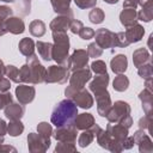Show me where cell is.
I'll list each match as a JSON object with an SVG mask.
<instances>
[{
    "label": "cell",
    "instance_id": "6125c7cd",
    "mask_svg": "<svg viewBox=\"0 0 153 153\" xmlns=\"http://www.w3.org/2000/svg\"><path fill=\"white\" fill-rule=\"evenodd\" d=\"M146 1H147V0H139V5H141V6H142V5H143Z\"/></svg>",
    "mask_w": 153,
    "mask_h": 153
},
{
    "label": "cell",
    "instance_id": "52a82bcc",
    "mask_svg": "<svg viewBox=\"0 0 153 153\" xmlns=\"http://www.w3.org/2000/svg\"><path fill=\"white\" fill-rule=\"evenodd\" d=\"M96 137H97V142H98V145L100 146V147H103V148H105V149H108V151H110V152H114V153H120V152H122L123 151V148H122V145L120 143V142H117V141H115L111 136H110V134L108 133V130L105 129H99V131L97 133V135H96Z\"/></svg>",
    "mask_w": 153,
    "mask_h": 153
},
{
    "label": "cell",
    "instance_id": "83f0119b",
    "mask_svg": "<svg viewBox=\"0 0 153 153\" xmlns=\"http://www.w3.org/2000/svg\"><path fill=\"white\" fill-rule=\"evenodd\" d=\"M148 62H152V59H151L149 51L146 48L142 47V48H139V49L134 50V53H133V63L136 68L145 65V63H148Z\"/></svg>",
    "mask_w": 153,
    "mask_h": 153
},
{
    "label": "cell",
    "instance_id": "603a6c76",
    "mask_svg": "<svg viewBox=\"0 0 153 153\" xmlns=\"http://www.w3.org/2000/svg\"><path fill=\"white\" fill-rule=\"evenodd\" d=\"M110 67L111 71L116 74H122L127 71L128 68V59L124 54H117L115 57L111 59L110 61Z\"/></svg>",
    "mask_w": 153,
    "mask_h": 153
},
{
    "label": "cell",
    "instance_id": "f6af8a7d",
    "mask_svg": "<svg viewBox=\"0 0 153 153\" xmlns=\"http://www.w3.org/2000/svg\"><path fill=\"white\" fill-rule=\"evenodd\" d=\"M75 5L81 8V10H86V8H92L96 6L97 0H74Z\"/></svg>",
    "mask_w": 153,
    "mask_h": 153
},
{
    "label": "cell",
    "instance_id": "d4e9b609",
    "mask_svg": "<svg viewBox=\"0 0 153 153\" xmlns=\"http://www.w3.org/2000/svg\"><path fill=\"white\" fill-rule=\"evenodd\" d=\"M120 22L124 27L137 24V12L134 8H123L120 13Z\"/></svg>",
    "mask_w": 153,
    "mask_h": 153
},
{
    "label": "cell",
    "instance_id": "b9f144b4",
    "mask_svg": "<svg viewBox=\"0 0 153 153\" xmlns=\"http://www.w3.org/2000/svg\"><path fill=\"white\" fill-rule=\"evenodd\" d=\"M129 44H130V43L128 42V39H127L124 32H117V33H115V47L126 48V47H128Z\"/></svg>",
    "mask_w": 153,
    "mask_h": 153
},
{
    "label": "cell",
    "instance_id": "11a10c76",
    "mask_svg": "<svg viewBox=\"0 0 153 153\" xmlns=\"http://www.w3.org/2000/svg\"><path fill=\"white\" fill-rule=\"evenodd\" d=\"M7 133V123L2 120V118H0V135H5Z\"/></svg>",
    "mask_w": 153,
    "mask_h": 153
},
{
    "label": "cell",
    "instance_id": "4dcf8cb0",
    "mask_svg": "<svg viewBox=\"0 0 153 153\" xmlns=\"http://www.w3.org/2000/svg\"><path fill=\"white\" fill-rule=\"evenodd\" d=\"M35 42L29 38V37H24L19 41V44H18V48H19V51L20 54H23L24 56H30L32 54H35Z\"/></svg>",
    "mask_w": 153,
    "mask_h": 153
},
{
    "label": "cell",
    "instance_id": "94428289",
    "mask_svg": "<svg viewBox=\"0 0 153 153\" xmlns=\"http://www.w3.org/2000/svg\"><path fill=\"white\" fill-rule=\"evenodd\" d=\"M4 141H5V139H4V136L2 135H0V146L4 143Z\"/></svg>",
    "mask_w": 153,
    "mask_h": 153
},
{
    "label": "cell",
    "instance_id": "ee69618b",
    "mask_svg": "<svg viewBox=\"0 0 153 153\" xmlns=\"http://www.w3.org/2000/svg\"><path fill=\"white\" fill-rule=\"evenodd\" d=\"M13 102V97L10 91L6 92H0V109H4L7 104Z\"/></svg>",
    "mask_w": 153,
    "mask_h": 153
},
{
    "label": "cell",
    "instance_id": "7a4b0ae2",
    "mask_svg": "<svg viewBox=\"0 0 153 153\" xmlns=\"http://www.w3.org/2000/svg\"><path fill=\"white\" fill-rule=\"evenodd\" d=\"M47 69L38 61V56L32 54L26 56V63H24L19 69L20 82L26 84H41L44 82Z\"/></svg>",
    "mask_w": 153,
    "mask_h": 153
},
{
    "label": "cell",
    "instance_id": "1f68e13d",
    "mask_svg": "<svg viewBox=\"0 0 153 153\" xmlns=\"http://www.w3.org/2000/svg\"><path fill=\"white\" fill-rule=\"evenodd\" d=\"M45 30H47V27H45L44 22L39 20V19L32 20L29 25V31L33 37H42L45 33Z\"/></svg>",
    "mask_w": 153,
    "mask_h": 153
},
{
    "label": "cell",
    "instance_id": "d6986e66",
    "mask_svg": "<svg viewBox=\"0 0 153 153\" xmlns=\"http://www.w3.org/2000/svg\"><path fill=\"white\" fill-rule=\"evenodd\" d=\"M109 81H110V78H109V74L108 73H104V74H97L90 82L88 87H90V91L93 92V94L105 90L109 85Z\"/></svg>",
    "mask_w": 153,
    "mask_h": 153
},
{
    "label": "cell",
    "instance_id": "f5cc1de1",
    "mask_svg": "<svg viewBox=\"0 0 153 153\" xmlns=\"http://www.w3.org/2000/svg\"><path fill=\"white\" fill-rule=\"evenodd\" d=\"M137 6H139V0H124V2H123V8H134V10H136Z\"/></svg>",
    "mask_w": 153,
    "mask_h": 153
},
{
    "label": "cell",
    "instance_id": "ac0fdd59",
    "mask_svg": "<svg viewBox=\"0 0 153 153\" xmlns=\"http://www.w3.org/2000/svg\"><path fill=\"white\" fill-rule=\"evenodd\" d=\"M99 129H100L99 124H96V123H94L91 128L82 130V133H81V134L79 135V137H78V143H79V146L82 147V148H85V147H87L90 143H92V141H93V139L96 137V135H97V133L99 131Z\"/></svg>",
    "mask_w": 153,
    "mask_h": 153
},
{
    "label": "cell",
    "instance_id": "7bdbcfd3",
    "mask_svg": "<svg viewBox=\"0 0 153 153\" xmlns=\"http://www.w3.org/2000/svg\"><path fill=\"white\" fill-rule=\"evenodd\" d=\"M17 7L18 12H20L23 16H27L31 8V0H20V2L17 4Z\"/></svg>",
    "mask_w": 153,
    "mask_h": 153
},
{
    "label": "cell",
    "instance_id": "484cf974",
    "mask_svg": "<svg viewBox=\"0 0 153 153\" xmlns=\"http://www.w3.org/2000/svg\"><path fill=\"white\" fill-rule=\"evenodd\" d=\"M139 98L142 103V109L146 114V116L152 117V108H153V92L143 88L140 93H139Z\"/></svg>",
    "mask_w": 153,
    "mask_h": 153
},
{
    "label": "cell",
    "instance_id": "f546056e",
    "mask_svg": "<svg viewBox=\"0 0 153 153\" xmlns=\"http://www.w3.org/2000/svg\"><path fill=\"white\" fill-rule=\"evenodd\" d=\"M36 48L38 50L39 56L44 60V61H51V53H53V44L49 42H42V41H37L36 43Z\"/></svg>",
    "mask_w": 153,
    "mask_h": 153
},
{
    "label": "cell",
    "instance_id": "d590c367",
    "mask_svg": "<svg viewBox=\"0 0 153 153\" xmlns=\"http://www.w3.org/2000/svg\"><path fill=\"white\" fill-rule=\"evenodd\" d=\"M37 133L44 137L45 140L50 141V136L53 134V128H51V124H49L48 122H39L38 126H37Z\"/></svg>",
    "mask_w": 153,
    "mask_h": 153
},
{
    "label": "cell",
    "instance_id": "ffe728a7",
    "mask_svg": "<svg viewBox=\"0 0 153 153\" xmlns=\"http://www.w3.org/2000/svg\"><path fill=\"white\" fill-rule=\"evenodd\" d=\"M72 17H68V16H62V14H59L57 17H55L51 22H50V30L51 32L54 31H61V32H67V30L69 29V24L72 22Z\"/></svg>",
    "mask_w": 153,
    "mask_h": 153
},
{
    "label": "cell",
    "instance_id": "7dc6e473",
    "mask_svg": "<svg viewBox=\"0 0 153 153\" xmlns=\"http://www.w3.org/2000/svg\"><path fill=\"white\" fill-rule=\"evenodd\" d=\"M82 39H91V38H93V36H94V30L93 29H91V27H82L81 30H80V32L78 33Z\"/></svg>",
    "mask_w": 153,
    "mask_h": 153
},
{
    "label": "cell",
    "instance_id": "836d02e7",
    "mask_svg": "<svg viewBox=\"0 0 153 153\" xmlns=\"http://www.w3.org/2000/svg\"><path fill=\"white\" fill-rule=\"evenodd\" d=\"M24 131V124L22 123L20 120H13L10 121L7 124V133L11 136H19Z\"/></svg>",
    "mask_w": 153,
    "mask_h": 153
},
{
    "label": "cell",
    "instance_id": "7402d4cb",
    "mask_svg": "<svg viewBox=\"0 0 153 153\" xmlns=\"http://www.w3.org/2000/svg\"><path fill=\"white\" fill-rule=\"evenodd\" d=\"M94 117L93 115L88 114V112H82V114H78L74 122H73V126L78 129V130H85V129H88L91 128L93 124H94Z\"/></svg>",
    "mask_w": 153,
    "mask_h": 153
},
{
    "label": "cell",
    "instance_id": "5bb4252c",
    "mask_svg": "<svg viewBox=\"0 0 153 153\" xmlns=\"http://www.w3.org/2000/svg\"><path fill=\"white\" fill-rule=\"evenodd\" d=\"M69 57H71V71L86 67L88 63V59H90L85 49H75Z\"/></svg>",
    "mask_w": 153,
    "mask_h": 153
},
{
    "label": "cell",
    "instance_id": "8d00e7d4",
    "mask_svg": "<svg viewBox=\"0 0 153 153\" xmlns=\"http://www.w3.org/2000/svg\"><path fill=\"white\" fill-rule=\"evenodd\" d=\"M5 75L12 80L16 84H20V79H19V69L13 66V65H7L5 66Z\"/></svg>",
    "mask_w": 153,
    "mask_h": 153
},
{
    "label": "cell",
    "instance_id": "f1b7e54d",
    "mask_svg": "<svg viewBox=\"0 0 153 153\" xmlns=\"http://www.w3.org/2000/svg\"><path fill=\"white\" fill-rule=\"evenodd\" d=\"M153 19V0H147L137 12V20L149 23Z\"/></svg>",
    "mask_w": 153,
    "mask_h": 153
},
{
    "label": "cell",
    "instance_id": "9a60e30c",
    "mask_svg": "<svg viewBox=\"0 0 153 153\" xmlns=\"http://www.w3.org/2000/svg\"><path fill=\"white\" fill-rule=\"evenodd\" d=\"M72 100L81 109H91L93 105V97L91 96L90 91L81 88L76 91V93L73 96Z\"/></svg>",
    "mask_w": 153,
    "mask_h": 153
},
{
    "label": "cell",
    "instance_id": "8fae6325",
    "mask_svg": "<svg viewBox=\"0 0 153 153\" xmlns=\"http://www.w3.org/2000/svg\"><path fill=\"white\" fill-rule=\"evenodd\" d=\"M96 96V102H97V111L98 115L102 117H106L112 103H111V98H110V93L109 91L105 88L98 93L94 94Z\"/></svg>",
    "mask_w": 153,
    "mask_h": 153
},
{
    "label": "cell",
    "instance_id": "db71d44e",
    "mask_svg": "<svg viewBox=\"0 0 153 153\" xmlns=\"http://www.w3.org/2000/svg\"><path fill=\"white\" fill-rule=\"evenodd\" d=\"M0 152H13V153H16L17 152V149L14 148V147H12V146H8V145H1L0 146Z\"/></svg>",
    "mask_w": 153,
    "mask_h": 153
},
{
    "label": "cell",
    "instance_id": "277c9868",
    "mask_svg": "<svg viewBox=\"0 0 153 153\" xmlns=\"http://www.w3.org/2000/svg\"><path fill=\"white\" fill-rule=\"evenodd\" d=\"M106 118L109 123H120L129 129L133 126V118L130 116V105L124 100H116L111 105Z\"/></svg>",
    "mask_w": 153,
    "mask_h": 153
},
{
    "label": "cell",
    "instance_id": "e575fe53",
    "mask_svg": "<svg viewBox=\"0 0 153 153\" xmlns=\"http://www.w3.org/2000/svg\"><path fill=\"white\" fill-rule=\"evenodd\" d=\"M104 18H105L104 11L102 8H99V7H93L90 11V13H88V19L93 24H100V23H103Z\"/></svg>",
    "mask_w": 153,
    "mask_h": 153
},
{
    "label": "cell",
    "instance_id": "680465c9",
    "mask_svg": "<svg viewBox=\"0 0 153 153\" xmlns=\"http://www.w3.org/2000/svg\"><path fill=\"white\" fill-rule=\"evenodd\" d=\"M145 86H146L145 88L152 91V79H147V80H145Z\"/></svg>",
    "mask_w": 153,
    "mask_h": 153
},
{
    "label": "cell",
    "instance_id": "9f6ffc18",
    "mask_svg": "<svg viewBox=\"0 0 153 153\" xmlns=\"http://www.w3.org/2000/svg\"><path fill=\"white\" fill-rule=\"evenodd\" d=\"M6 32H7V30H6V26H5V20L0 19V36H4Z\"/></svg>",
    "mask_w": 153,
    "mask_h": 153
},
{
    "label": "cell",
    "instance_id": "f907efd6",
    "mask_svg": "<svg viewBox=\"0 0 153 153\" xmlns=\"http://www.w3.org/2000/svg\"><path fill=\"white\" fill-rule=\"evenodd\" d=\"M11 88V82L8 78H2L0 79V92H6L10 91Z\"/></svg>",
    "mask_w": 153,
    "mask_h": 153
},
{
    "label": "cell",
    "instance_id": "2e32d148",
    "mask_svg": "<svg viewBox=\"0 0 153 153\" xmlns=\"http://www.w3.org/2000/svg\"><path fill=\"white\" fill-rule=\"evenodd\" d=\"M106 130H108V133L110 134V136H111L115 141L120 142L121 145L123 143V141L126 140V137L129 135L128 128H126L124 126H122V124H120V123H115V124L109 123V124L106 126Z\"/></svg>",
    "mask_w": 153,
    "mask_h": 153
},
{
    "label": "cell",
    "instance_id": "bcb514c9",
    "mask_svg": "<svg viewBox=\"0 0 153 153\" xmlns=\"http://www.w3.org/2000/svg\"><path fill=\"white\" fill-rule=\"evenodd\" d=\"M82 27H84V24H82V22H81V20L72 19V22H71V24H69V30L72 31V33L78 35Z\"/></svg>",
    "mask_w": 153,
    "mask_h": 153
},
{
    "label": "cell",
    "instance_id": "5b68a950",
    "mask_svg": "<svg viewBox=\"0 0 153 153\" xmlns=\"http://www.w3.org/2000/svg\"><path fill=\"white\" fill-rule=\"evenodd\" d=\"M71 65H53L48 67L44 82L47 84H65L69 79Z\"/></svg>",
    "mask_w": 153,
    "mask_h": 153
},
{
    "label": "cell",
    "instance_id": "e0dca14e",
    "mask_svg": "<svg viewBox=\"0 0 153 153\" xmlns=\"http://www.w3.org/2000/svg\"><path fill=\"white\" fill-rule=\"evenodd\" d=\"M4 112H5V116L10 121L20 120L25 114V108H24V104H22V103L11 102L10 104H7L4 108Z\"/></svg>",
    "mask_w": 153,
    "mask_h": 153
},
{
    "label": "cell",
    "instance_id": "4316f807",
    "mask_svg": "<svg viewBox=\"0 0 153 153\" xmlns=\"http://www.w3.org/2000/svg\"><path fill=\"white\" fill-rule=\"evenodd\" d=\"M72 0H50L54 12L62 16H68L73 18V11L71 8Z\"/></svg>",
    "mask_w": 153,
    "mask_h": 153
},
{
    "label": "cell",
    "instance_id": "8992f818",
    "mask_svg": "<svg viewBox=\"0 0 153 153\" xmlns=\"http://www.w3.org/2000/svg\"><path fill=\"white\" fill-rule=\"evenodd\" d=\"M91 76H92V72L87 66L80 69L72 71V74L69 75V86L76 90H81L84 88L85 84L91 79Z\"/></svg>",
    "mask_w": 153,
    "mask_h": 153
},
{
    "label": "cell",
    "instance_id": "60d3db41",
    "mask_svg": "<svg viewBox=\"0 0 153 153\" xmlns=\"http://www.w3.org/2000/svg\"><path fill=\"white\" fill-rule=\"evenodd\" d=\"M87 54H88V56L90 57H93V59H96V57H99L102 54H103V49L96 43V42H92V43H90L88 45H87Z\"/></svg>",
    "mask_w": 153,
    "mask_h": 153
},
{
    "label": "cell",
    "instance_id": "be15d7a7",
    "mask_svg": "<svg viewBox=\"0 0 153 153\" xmlns=\"http://www.w3.org/2000/svg\"><path fill=\"white\" fill-rule=\"evenodd\" d=\"M0 1H5V2H14L16 0H0Z\"/></svg>",
    "mask_w": 153,
    "mask_h": 153
},
{
    "label": "cell",
    "instance_id": "f35d334b",
    "mask_svg": "<svg viewBox=\"0 0 153 153\" xmlns=\"http://www.w3.org/2000/svg\"><path fill=\"white\" fill-rule=\"evenodd\" d=\"M75 142H61L59 141V143H56V147H55V152L57 153H75L76 152V147L74 145Z\"/></svg>",
    "mask_w": 153,
    "mask_h": 153
},
{
    "label": "cell",
    "instance_id": "9c48e42d",
    "mask_svg": "<svg viewBox=\"0 0 153 153\" xmlns=\"http://www.w3.org/2000/svg\"><path fill=\"white\" fill-rule=\"evenodd\" d=\"M94 42L102 49H111L115 48V32L110 31L109 29L100 27L94 31Z\"/></svg>",
    "mask_w": 153,
    "mask_h": 153
},
{
    "label": "cell",
    "instance_id": "ab89813d",
    "mask_svg": "<svg viewBox=\"0 0 153 153\" xmlns=\"http://www.w3.org/2000/svg\"><path fill=\"white\" fill-rule=\"evenodd\" d=\"M91 72H93L94 74H104V73H108L106 72V65L104 61L102 60H94L92 63H91V67H90Z\"/></svg>",
    "mask_w": 153,
    "mask_h": 153
},
{
    "label": "cell",
    "instance_id": "6f0895ef",
    "mask_svg": "<svg viewBox=\"0 0 153 153\" xmlns=\"http://www.w3.org/2000/svg\"><path fill=\"white\" fill-rule=\"evenodd\" d=\"M5 75V65L2 62V60H0V79H2Z\"/></svg>",
    "mask_w": 153,
    "mask_h": 153
},
{
    "label": "cell",
    "instance_id": "91938a15",
    "mask_svg": "<svg viewBox=\"0 0 153 153\" xmlns=\"http://www.w3.org/2000/svg\"><path fill=\"white\" fill-rule=\"evenodd\" d=\"M103 1L106 2V4H110V5H115V4L118 2V0H103Z\"/></svg>",
    "mask_w": 153,
    "mask_h": 153
},
{
    "label": "cell",
    "instance_id": "30bf717a",
    "mask_svg": "<svg viewBox=\"0 0 153 153\" xmlns=\"http://www.w3.org/2000/svg\"><path fill=\"white\" fill-rule=\"evenodd\" d=\"M56 141L61 142H75L78 129L74 126H67V127H59L55 130H53L51 134Z\"/></svg>",
    "mask_w": 153,
    "mask_h": 153
},
{
    "label": "cell",
    "instance_id": "7c38bea8",
    "mask_svg": "<svg viewBox=\"0 0 153 153\" xmlns=\"http://www.w3.org/2000/svg\"><path fill=\"white\" fill-rule=\"evenodd\" d=\"M36 90L33 86H29L26 84H19L16 87V97L19 103L22 104H29L35 99Z\"/></svg>",
    "mask_w": 153,
    "mask_h": 153
},
{
    "label": "cell",
    "instance_id": "c3c4849f",
    "mask_svg": "<svg viewBox=\"0 0 153 153\" xmlns=\"http://www.w3.org/2000/svg\"><path fill=\"white\" fill-rule=\"evenodd\" d=\"M12 13H13V10L10 6H6V5L0 6V19L6 20L7 18H10L12 16Z\"/></svg>",
    "mask_w": 153,
    "mask_h": 153
},
{
    "label": "cell",
    "instance_id": "74e56055",
    "mask_svg": "<svg viewBox=\"0 0 153 153\" xmlns=\"http://www.w3.org/2000/svg\"><path fill=\"white\" fill-rule=\"evenodd\" d=\"M137 74L147 80V79H152L153 76V66H152V62H148V63H145L140 67H137Z\"/></svg>",
    "mask_w": 153,
    "mask_h": 153
},
{
    "label": "cell",
    "instance_id": "681fc988",
    "mask_svg": "<svg viewBox=\"0 0 153 153\" xmlns=\"http://www.w3.org/2000/svg\"><path fill=\"white\" fill-rule=\"evenodd\" d=\"M151 124H152V117H149V116H143V117L140 118V121H139V128L142 129V130L149 129Z\"/></svg>",
    "mask_w": 153,
    "mask_h": 153
},
{
    "label": "cell",
    "instance_id": "6da1fadb",
    "mask_svg": "<svg viewBox=\"0 0 153 153\" xmlns=\"http://www.w3.org/2000/svg\"><path fill=\"white\" fill-rule=\"evenodd\" d=\"M78 115V106L72 99H63L59 102L53 109L50 122L56 127L73 126V122Z\"/></svg>",
    "mask_w": 153,
    "mask_h": 153
},
{
    "label": "cell",
    "instance_id": "cb8c5ba5",
    "mask_svg": "<svg viewBox=\"0 0 153 153\" xmlns=\"http://www.w3.org/2000/svg\"><path fill=\"white\" fill-rule=\"evenodd\" d=\"M124 33H126V37H127L129 43H136V42H140L142 39V37L145 35V29L142 25L135 24V25L127 27Z\"/></svg>",
    "mask_w": 153,
    "mask_h": 153
},
{
    "label": "cell",
    "instance_id": "4fadbf2b",
    "mask_svg": "<svg viewBox=\"0 0 153 153\" xmlns=\"http://www.w3.org/2000/svg\"><path fill=\"white\" fill-rule=\"evenodd\" d=\"M133 137H134L135 143L139 146L140 153H152V152H153V143H152V140H151V137H149L142 129L136 130V131L134 133Z\"/></svg>",
    "mask_w": 153,
    "mask_h": 153
},
{
    "label": "cell",
    "instance_id": "ba28073f",
    "mask_svg": "<svg viewBox=\"0 0 153 153\" xmlns=\"http://www.w3.org/2000/svg\"><path fill=\"white\" fill-rule=\"evenodd\" d=\"M50 143L38 133H30L27 135V148L31 153H44L50 147Z\"/></svg>",
    "mask_w": 153,
    "mask_h": 153
},
{
    "label": "cell",
    "instance_id": "d6a6232c",
    "mask_svg": "<svg viewBox=\"0 0 153 153\" xmlns=\"http://www.w3.org/2000/svg\"><path fill=\"white\" fill-rule=\"evenodd\" d=\"M128 86H129V79L123 73L122 74H117V76H115V79L112 81V87H114L115 91L124 92L128 88Z\"/></svg>",
    "mask_w": 153,
    "mask_h": 153
},
{
    "label": "cell",
    "instance_id": "816d5d0a",
    "mask_svg": "<svg viewBox=\"0 0 153 153\" xmlns=\"http://www.w3.org/2000/svg\"><path fill=\"white\" fill-rule=\"evenodd\" d=\"M134 145H135L134 137L128 135V136L126 137V140L123 141V143H122V148H123V149H130V148H133Z\"/></svg>",
    "mask_w": 153,
    "mask_h": 153
},
{
    "label": "cell",
    "instance_id": "3957f363",
    "mask_svg": "<svg viewBox=\"0 0 153 153\" xmlns=\"http://www.w3.org/2000/svg\"><path fill=\"white\" fill-rule=\"evenodd\" d=\"M53 53L51 57L57 65H71V57L68 55L69 51V37L67 32L54 31L53 32Z\"/></svg>",
    "mask_w": 153,
    "mask_h": 153
},
{
    "label": "cell",
    "instance_id": "44dd1931",
    "mask_svg": "<svg viewBox=\"0 0 153 153\" xmlns=\"http://www.w3.org/2000/svg\"><path fill=\"white\" fill-rule=\"evenodd\" d=\"M5 26L7 32H11L13 35H19L25 31V24L24 20L19 17H10L5 20Z\"/></svg>",
    "mask_w": 153,
    "mask_h": 153
}]
</instances>
